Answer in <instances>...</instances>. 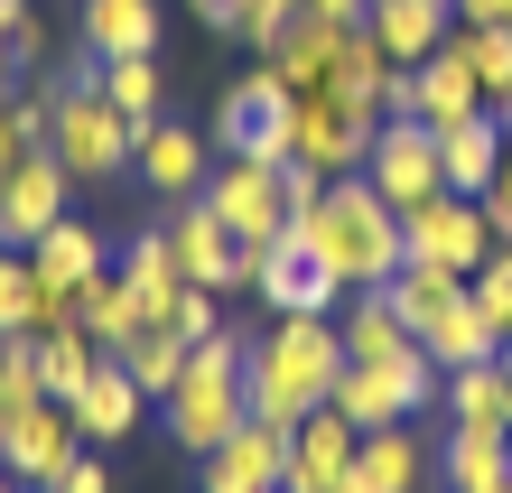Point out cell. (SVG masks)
<instances>
[{
    "label": "cell",
    "instance_id": "cell-36",
    "mask_svg": "<svg viewBox=\"0 0 512 493\" xmlns=\"http://www.w3.org/2000/svg\"><path fill=\"white\" fill-rule=\"evenodd\" d=\"M103 103L122 121H159V56H112L103 66Z\"/></svg>",
    "mask_w": 512,
    "mask_h": 493
},
{
    "label": "cell",
    "instance_id": "cell-25",
    "mask_svg": "<svg viewBox=\"0 0 512 493\" xmlns=\"http://www.w3.org/2000/svg\"><path fill=\"white\" fill-rule=\"evenodd\" d=\"M447 428H512V354L494 363H466V373H447Z\"/></svg>",
    "mask_w": 512,
    "mask_h": 493
},
{
    "label": "cell",
    "instance_id": "cell-2",
    "mask_svg": "<svg viewBox=\"0 0 512 493\" xmlns=\"http://www.w3.org/2000/svg\"><path fill=\"white\" fill-rule=\"evenodd\" d=\"M336 373H345V326H336V317H280V326L252 345V363H243L252 419L298 428L308 410L336 400Z\"/></svg>",
    "mask_w": 512,
    "mask_h": 493
},
{
    "label": "cell",
    "instance_id": "cell-24",
    "mask_svg": "<svg viewBox=\"0 0 512 493\" xmlns=\"http://www.w3.org/2000/svg\"><path fill=\"white\" fill-rule=\"evenodd\" d=\"M391 84H401V66L382 56V38H373V28H345V38H336V66H326V94L354 103V112H382Z\"/></svg>",
    "mask_w": 512,
    "mask_h": 493
},
{
    "label": "cell",
    "instance_id": "cell-7",
    "mask_svg": "<svg viewBox=\"0 0 512 493\" xmlns=\"http://www.w3.org/2000/svg\"><path fill=\"white\" fill-rule=\"evenodd\" d=\"M373 131H382V112H354L336 94H298V112H289V159L317 168V177H354V168H364V149H373Z\"/></svg>",
    "mask_w": 512,
    "mask_h": 493
},
{
    "label": "cell",
    "instance_id": "cell-34",
    "mask_svg": "<svg viewBox=\"0 0 512 493\" xmlns=\"http://www.w3.org/2000/svg\"><path fill=\"white\" fill-rule=\"evenodd\" d=\"M0 335H47V289L28 270V252H10V242H0Z\"/></svg>",
    "mask_w": 512,
    "mask_h": 493
},
{
    "label": "cell",
    "instance_id": "cell-22",
    "mask_svg": "<svg viewBox=\"0 0 512 493\" xmlns=\"http://www.w3.org/2000/svg\"><path fill=\"white\" fill-rule=\"evenodd\" d=\"M494 168H503V112H475V121H457V131H438V177H447V196H485Z\"/></svg>",
    "mask_w": 512,
    "mask_h": 493
},
{
    "label": "cell",
    "instance_id": "cell-12",
    "mask_svg": "<svg viewBox=\"0 0 512 493\" xmlns=\"http://www.w3.org/2000/svg\"><path fill=\"white\" fill-rule=\"evenodd\" d=\"M205 205H215V224H224L233 242H280V233H289L280 168H261V159H224L215 177H205Z\"/></svg>",
    "mask_w": 512,
    "mask_h": 493
},
{
    "label": "cell",
    "instance_id": "cell-46",
    "mask_svg": "<svg viewBox=\"0 0 512 493\" xmlns=\"http://www.w3.org/2000/svg\"><path fill=\"white\" fill-rule=\"evenodd\" d=\"M308 10H317V19H336V28H364L373 0H308Z\"/></svg>",
    "mask_w": 512,
    "mask_h": 493
},
{
    "label": "cell",
    "instance_id": "cell-26",
    "mask_svg": "<svg viewBox=\"0 0 512 493\" xmlns=\"http://www.w3.org/2000/svg\"><path fill=\"white\" fill-rule=\"evenodd\" d=\"M84 47L103 56H159V0H84Z\"/></svg>",
    "mask_w": 512,
    "mask_h": 493
},
{
    "label": "cell",
    "instance_id": "cell-5",
    "mask_svg": "<svg viewBox=\"0 0 512 493\" xmlns=\"http://www.w3.org/2000/svg\"><path fill=\"white\" fill-rule=\"evenodd\" d=\"M47 149L66 159L75 187H103V177H122V168H131L140 121H122L103 94H56V131H47Z\"/></svg>",
    "mask_w": 512,
    "mask_h": 493
},
{
    "label": "cell",
    "instance_id": "cell-20",
    "mask_svg": "<svg viewBox=\"0 0 512 493\" xmlns=\"http://www.w3.org/2000/svg\"><path fill=\"white\" fill-rule=\"evenodd\" d=\"M336 38H345L336 19H317V10H298V19L280 28V38L261 47V56H270V75H280L289 94H326V66H336Z\"/></svg>",
    "mask_w": 512,
    "mask_h": 493
},
{
    "label": "cell",
    "instance_id": "cell-18",
    "mask_svg": "<svg viewBox=\"0 0 512 493\" xmlns=\"http://www.w3.org/2000/svg\"><path fill=\"white\" fill-rule=\"evenodd\" d=\"M168 252H177V270H187L196 289L224 298V289H233V252H243V242L215 224V205H205V196H187V205L168 214Z\"/></svg>",
    "mask_w": 512,
    "mask_h": 493
},
{
    "label": "cell",
    "instance_id": "cell-10",
    "mask_svg": "<svg viewBox=\"0 0 512 493\" xmlns=\"http://www.w3.org/2000/svg\"><path fill=\"white\" fill-rule=\"evenodd\" d=\"M401 242H410V261H438V270H485L494 252V224H485V205L475 196H429V205H410L401 214Z\"/></svg>",
    "mask_w": 512,
    "mask_h": 493
},
{
    "label": "cell",
    "instance_id": "cell-6",
    "mask_svg": "<svg viewBox=\"0 0 512 493\" xmlns=\"http://www.w3.org/2000/svg\"><path fill=\"white\" fill-rule=\"evenodd\" d=\"M364 177L382 187V205H429V196H447V177H438V131L419 112H382V131H373V149H364Z\"/></svg>",
    "mask_w": 512,
    "mask_h": 493
},
{
    "label": "cell",
    "instance_id": "cell-33",
    "mask_svg": "<svg viewBox=\"0 0 512 493\" xmlns=\"http://www.w3.org/2000/svg\"><path fill=\"white\" fill-rule=\"evenodd\" d=\"M382 298L401 307V326L419 335V326H429V317H438L447 298H466V270H438V261H401V280H391Z\"/></svg>",
    "mask_w": 512,
    "mask_h": 493
},
{
    "label": "cell",
    "instance_id": "cell-19",
    "mask_svg": "<svg viewBox=\"0 0 512 493\" xmlns=\"http://www.w3.org/2000/svg\"><path fill=\"white\" fill-rule=\"evenodd\" d=\"M364 28L382 38L391 66H429V56L447 47V28H457V10H447V0H373Z\"/></svg>",
    "mask_w": 512,
    "mask_h": 493
},
{
    "label": "cell",
    "instance_id": "cell-44",
    "mask_svg": "<svg viewBox=\"0 0 512 493\" xmlns=\"http://www.w3.org/2000/svg\"><path fill=\"white\" fill-rule=\"evenodd\" d=\"M56 493H112V475L94 466V456H75V466H66V484H56Z\"/></svg>",
    "mask_w": 512,
    "mask_h": 493
},
{
    "label": "cell",
    "instance_id": "cell-43",
    "mask_svg": "<svg viewBox=\"0 0 512 493\" xmlns=\"http://www.w3.org/2000/svg\"><path fill=\"white\" fill-rule=\"evenodd\" d=\"M19 159H28V131H19V112H10V103H0V177H10Z\"/></svg>",
    "mask_w": 512,
    "mask_h": 493
},
{
    "label": "cell",
    "instance_id": "cell-30",
    "mask_svg": "<svg viewBox=\"0 0 512 493\" xmlns=\"http://www.w3.org/2000/svg\"><path fill=\"white\" fill-rule=\"evenodd\" d=\"M94 373H103V345H94V335H84L75 317L38 335V391H47V400H75Z\"/></svg>",
    "mask_w": 512,
    "mask_h": 493
},
{
    "label": "cell",
    "instance_id": "cell-23",
    "mask_svg": "<svg viewBox=\"0 0 512 493\" xmlns=\"http://www.w3.org/2000/svg\"><path fill=\"white\" fill-rule=\"evenodd\" d=\"M66 410H75V428H84V438H94V447H112V438H131V428H140V410H149V391H140V382L122 373V363L103 354V373L84 382V391L66 400Z\"/></svg>",
    "mask_w": 512,
    "mask_h": 493
},
{
    "label": "cell",
    "instance_id": "cell-8",
    "mask_svg": "<svg viewBox=\"0 0 512 493\" xmlns=\"http://www.w3.org/2000/svg\"><path fill=\"white\" fill-rule=\"evenodd\" d=\"M75 456H84V428H75L66 400H28V410L10 419V438H0V466H10L28 493H56Z\"/></svg>",
    "mask_w": 512,
    "mask_h": 493
},
{
    "label": "cell",
    "instance_id": "cell-47",
    "mask_svg": "<svg viewBox=\"0 0 512 493\" xmlns=\"http://www.w3.org/2000/svg\"><path fill=\"white\" fill-rule=\"evenodd\" d=\"M10 75H19V66H10V47H0V103H10Z\"/></svg>",
    "mask_w": 512,
    "mask_h": 493
},
{
    "label": "cell",
    "instance_id": "cell-21",
    "mask_svg": "<svg viewBox=\"0 0 512 493\" xmlns=\"http://www.w3.org/2000/svg\"><path fill=\"white\" fill-rule=\"evenodd\" d=\"M419 354H429L438 373H466V363H494L503 354V335L485 326V307H475V289H466V298H447L438 317L419 326Z\"/></svg>",
    "mask_w": 512,
    "mask_h": 493
},
{
    "label": "cell",
    "instance_id": "cell-49",
    "mask_svg": "<svg viewBox=\"0 0 512 493\" xmlns=\"http://www.w3.org/2000/svg\"><path fill=\"white\" fill-rule=\"evenodd\" d=\"M0 10H28V0H0Z\"/></svg>",
    "mask_w": 512,
    "mask_h": 493
},
{
    "label": "cell",
    "instance_id": "cell-40",
    "mask_svg": "<svg viewBox=\"0 0 512 493\" xmlns=\"http://www.w3.org/2000/svg\"><path fill=\"white\" fill-rule=\"evenodd\" d=\"M168 326L187 335V345H205V335L224 326V317H215V289H177V307H168Z\"/></svg>",
    "mask_w": 512,
    "mask_h": 493
},
{
    "label": "cell",
    "instance_id": "cell-35",
    "mask_svg": "<svg viewBox=\"0 0 512 493\" xmlns=\"http://www.w3.org/2000/svg\"><path fill=\"white\" fill-rule=\"evenodd\" d=\"M457 47H466L475 84H485V112L512 121V28H457Z\"/></svg>",
    "mask_w": 512,
    "mask_h": 493
},
{
    "label": "cell",
    "instance_id": "cell-32",
    "mask_svg": "<svg viewBox=\"0 0 512 493\" xmlns=\"http://www.w3.org/2000/svg\"><path fill=\"white\" fill-rule=\"evenodd\" d=\"M187 354H196V345H187L177 326H140V335H131V345L112 354V363H122V373H131L149 400H168V391H177V373H187Z\"/></svg>",
    "mask_w": 512,
    "mask_h": 493
},
{
    "label": "cell",
    "instance_id": "cell-29",
    "mask_svg": "<svg viewBox=\"0 0 512 493\" xmlns=\"http://www.w3.org/2000/svg\"><path fill=\"white\" fill-rule=\"evenodd\" d=\"M122 280H131V298H140V317H149V326H168V307H177V289H196L187 270H177V252H168V233H131V261H122Z\"/></svg>",
    "mask_w": 512,
    "mask_h": 493
},
{
    "label": "cell",
    "instance_id": "cell-16",
    "mask_svg": "<svg viewBox=\"0 0 512 493\" xmlns=\"http://www.w3.org/2000/svg\"><path fill=\"white\" fill-rule=\"evenodd\" d=\"M354 447H364V428H354L345 410H308V419H298V447H289L280 493H345Z\"/></svg>",
    "mask_w": 512,
    "mask_h": 493
},
{
    "label": "cell",
    "instance_id": "cell-1",
    "mask_svg": "<svg viewBox=\"0 0 512 493\" xmlns=\"http://www.w3.org/2000/svg\"><path fill=\"white\" fill-rule=\"evenodd\" d=\"M298 242L336 270V289H391L401 280V261H410V242H401V205H382V187L364 168L354 177H326V196L298 214Z\"/></svg>",
    "mask_w": 512,
    "mask_h": 493
},
{
    "label": "cell",
    "instance_id": "cell-52",
    "mask_svg": "<svg viewBox=\"0 0 512 493\" xmlns=\"http://www.w3.org/2000/svg\"><path fill=\"white\" fill-rule=\"evenodd\" d=\"M503 447H512V428H503Z\"/></svg>",
    "mask_w": 512,
    "mask_h": 493
},
{
    "label": "cell",
    "instance_id": "cell-45",
    "mask_svg": "<svg viewBox=\"0 0 512 493\" xmlns=\"http://www.w3.org/2000/svg\"><path fill=\"white\" fill-rule=\"evenodd\" d=\"M187 10H196L205 28H243V0H187Z\"/></svg>",
    "mask_w": 512,
    "mask_h": 493
},
{
    "label": "cell",
    "instance_id": "cell-51",
    "mask_svg": "<svg viewBox=\"0 0 512 493\" xmlns=\"http://www.w3.org/2000/svg\"><path fill=\"white\" fill-rule=\"evenodd\" d=\"M0 438H10V419H0Z\"/></svg>",
    "mask_w": 512,
    "mask_h": 493
},
{
    "label": "cell",
    "instance_id": "cell-14",
    "mask_svg": "<svg viewBox=\"0 0 512 493\" xmlns=\"http://www.w3.org/2000/svg\"><path fill=\"white\" fill-rule=\"evenodd\" d=\"M261 298H270V317H336V270H326L308 242H298V224L280 233V242H261V280H252Z\"/></svg>",
    "mask_w": 512,
    "mask_h": 493
},
{
    "label": "cell",
    "instance_id": "cell-38",
    "mask_svg": "<svg viewBox=\"0 0 512 493\" xmlns=\"http://www.w3.org/2000/svg\"><path fill=\"white\" fill-rule=\"evenodd\" d=\"M475 307H485V326L503 335V354H512V242H494V252H485V270H475Z\"/></svg>",
    "mask_w": 512,
    "mask_h": 493
},
{
    "label": "cell",
    "instance_id": "cell-11",
    "mask_svg": "<svg viewBox=\"0 0 512 493\" xmlns=\"http://www.w3.org/2000/svg\"><path fill=\"white\" fill-rule=\"evenodd\" d=\"M28 270H38V289H47V326H66L75 307H84V289L112 270V252H103V233H94V224H75V214H66L56 233L28 242Z\"/></svg>",
    "mask_w": 512,
    "mask_h": 493
},
{
    "label": "cell",
    "instance_id": "cell-39",
    "mask_svg": "<svg viewBox=\"0 0 512 493\" xmlns=\"http://www.w3.org/2000/svg\"><path fill=\"white\" fill-rule=\"evenodd\" d=\"M298 10H308V0H243V28H233V38H252V47H270V38H280V28H289Z\"/></svg>",
    "mask_w": 512,
    "mask_h": 493
},
{
    "label": "cell",
    "instance_id": "cell-37",
    "mask_svg": "<svg viewBox=\"0 0 512 493\" xmlns=\"http://www.w3.org/2000/svg\"><path fill=\"white\" fill-rule=\"evenodd\" d=\"M28 400H47L38 391V335H0V419H19Z\"/></svg>",
    "mask_w": 512,
    "mask_h": 493
},
{
    "label": "cell",
    "instance_id": "cell-4",
    "mask_svg": "<svg viewBox=\"0 0 512 493\" xmlns=\"http://www.w3.org/2000/svg\"><path fill=\"white\" fill-rule=\"evenodd\" d=\"M289 112H298V94H289L270 66H252V75H233V84H224L215 131H205V140H224V159H261V168H280V159H289Z\"/></svg>",
    "mask_w": 512,
    "mask_h": 493
},
{
    "label": "cell",
    "instance_id": "cell-15",
    "mask_svg": "<svg viewBox=\"0 0 512 493\" xmlns=\"http://www.w3.org/2000/svg\"><path fill=\"white\" fill-rule=\"evenodd\" d=\"M289 447H298V428L243 419L224 447H205V493H280V475H289Z\"/></svg>",
    "mask_w": 512,
    "mask_h": 493
},
{
    "label": "cell",
    "instance_id": "cell-3",
    "mask_svg": "<svg viewBox=\"0 0 512 493\" xmlns=\"http://www.w3.org/2000/svg\"><path fill=\"white\" fill-rule=\"evenodd\" d=\"M243 363H252V345H243L233 326H215V335H205V345L187 354V373H177V391L159 400V410H168V438H177V447H196V456H205V447H224L233 428L252 419Z\"/></svg>",
    "mask_w": 512,
    "mask_h": 493
},
{
    "label": "cell",
    "instance_id": "cell-41",
    "mask_svg": "<svg viewBox=\"0 0 512 493\" xmlns=\"http://www.w3.org/2000/svg\"><path fill=\"white\" fill-rule=\"evenodd\" d=\"M0 47H10V66H47V28L28 19V10H19V28H10V38H0Z\"/></svg>",
    "mask_w": 512,
    "mask_h": 493
},
{
    "label": "cell",
    "instance_id": "cell-9",
    "mask_svg": "<svg viewBox=\"0 0 512 493\" xmlns=\"http://www.w3.org/2000/svg\"><path fill=\"white\" fill-rule=\"evenodd\" d=\"M382 112H419L429 131H457V121L485 112V84H475L466 47H457V28H447V47L429 56V66H401V84H391V103H382Z\"/></svg>",
    "mask_w": 512,
    "mask_h": 493
},
{
    "label": "cell",
    "instance_id": "cell-42",
    "mask_svg": "<svg viewBox=\"0 0 512 493\" xmlns=\"http://www.w3.org/2000/svg\"><path fill=\"white\" fill-rule=\"evenodd\" d=\"M457 28H512V0H447Z\"/></svg>",
    "mask_w": 512,
    "mask_h": 493
},
{
    "label": "cell",
    "instance_id": "cell-17",
    "mask_svg": "<svg viewBox=\"0 0 512 493\" xmlns=\"http://www.w3.org/2000/svg\"><path fill=\"white\" fill-rule=\"evenodd\" d=\"M131 168H140V187L149 196H168V205H187L205 196V131H187V121H140V149H131Z\"/></svg>",
    "mask_w": 512,
    "mask_h": 493
},
{
    "label": "cell",
    "instance_id": "cell-50",
    "mask_svg": "<svg viewBox=\"0 0 512 493\" xmlns=\"http://www.w3.org/2000/svg\"><path fill=\"white\" fill-rule=\"evenodd\" d=\"M503 149H512V121H503Z\"/></svg>",
    "mask_w": 512,
    "mask_h": 493
},
{
    "label": "cell",
    "instance_id": "cell-31",
    "mask_svg": "<svg viewBox=\"0 0 512 493\" xmlns=\"http://www.w3.org/2000/svg\"><path fill=\"white\" fill-rule=\"evenodd\" d=\"M75 326L94 335L103 354H122V345H131V335H140L149 317H140V298H131V280H122V270H103V280L84 289V307H75Z\"/></svg>",
    "mask_w": 512,
    "mask_h": 493
},
{
    "label": "cell",
    "instance_id": "cell-28",
    "mask_svg": "<svg viewBox=\"0 0 512 493\" xmlns=\"http://www.w3.org/2000/svg\"><path fill=\"white\" fill-rule=\"evenodd\" d=\"M345 354L354 363H410L419 335L401 326V307H391L382 289H354V317H345Z\"/></svg>",
    "mask_w": 512,
    "mask_h": 493
},
{
    "label": "cell",
    "instance_id": "cell-48",
    "mask_svg": "<svg viewBox=\"0 0 512 493\" xmlns=\"http://www.w3.org/2000/svg\"><path fill=\"white\" fill-rule=\"evenodd\" d=\"M0 493H19V475H10V466H0Z\"/></svg>",
    "mask_w": 512,
    "mask_h": 493
},
{
    "label": "cell",
    "instance_id": "cell-13",
    "mask_svg": "<svg viewBox=\"0 0 512 493\" xmlns=\"http://www.w3.org/2000/svg\"><path fill=\"white\" fill-rule=\"evenodd\" d=\"M66 159H56V149H28V159L0 177V242H10V252H28V242L38 233H56L66 224Z\"/></svg>",
    "mask_w": 512,
    "mask_h": 493
},
{
    "label": "cell",
    "instance_id": "cell-27",
    "mask_svg": "<svg viewBox=\"0 0 512 493\" xmlns=\"http://www.w3.org/2000/svg\"><path fill=\"white\" fill-rule=\"evenodd\" d=\"M438 475H447V493H503V475H512V447H503V428H447V447H438Z\"/></svg>",
    "mask_w": 512,
    "mask_h": 493
},
{
    "label": "cell",
    "instance_id": "cell-53",
    "mask_svg": "<svg viewBox=\"0 0 512 493\" xmlns=\"http://www.w3.org/2000/svg\"><path fill=\"white\" fill-rule=\"evenodd\" d=\"M503 493H512V475H503Z\"/></svg>",
    "mask_w": 512,
    "mask_h": 493
}]
</instances>
